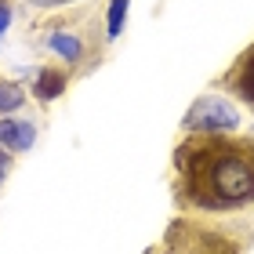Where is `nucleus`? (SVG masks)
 Listing matches in <instances>:
<instances>
[{
    "label": "nucleus",
    "instance_id": "8",
    "mask_svg": "<svg viewBox=\"0 0 254 254\" xmlns=\"http://www.w3.org/2000/svg\"><path fill=\"white\" fill-rule=\"evenodd\" d=\"M127 11H131V0H109V4H106V40H109V44L124 33Z\"/></svg>",
    "mask_w": 254,
    "mask_h": 254
},
{
    "label": "nucleus",
    "instance_id": "10",
    "mask_svg": "<svg viewBox=\"0 0 254 254\" xmlns=\"http://www.w3.org/2000/svg\"><path fill=\"white\" fill-rule=\"evenodd\" d=\"M29 7H37V11H62V7H73L80 4V0H26Z\"/></svg>",
    "mask_w": 254,
    "mask_h": 254
},
{
    "label": "nucleus",
    "instance_id": "6",
    "mask_svg": "<svg viewBox=\"0 0 254 254\" xmlns=\"http://www.w3.org/2000/svg\"><path fill=\"white\" fill-rule=\"evenodd\" d=\"M69 84H73V73L65 65H40L37 76H33V98L40 106H51L69 91Z\"/></svg>",
    "mask_w": 254,
    "mask_h": 254
},
{
    "label": "nucleus",
    "instance_id": "4",
    "mask_svg": "<svg viewBox=\"0 0 254 254\" xmlns=\"http://www.w3.org/2000/svg\"><path fill=\"white\" fill-rule=\"evenodd\" d=\"M244 113L225 95H200L182 117V134H236Z\"/></svg>",
    "mask_w": 254,
    "mask_h": 254
},
{
    "label": "nucleus",
    "instance_id": "2",
    "mask_svg": "<svg viewBox=\"0 0 254 254\" xmlns=\"http://www.w3.org/2000/svg\"><path fill=\"white\" fill-rule=\"evenodd\" d=\"M44 44L51 55H59L69 73H91L95 65H102V51H106V37H98V22L80 26L73 18H55L44 22Z\"/></svg>",
    "mask_w": 254,
    "mask_h": 254
},
{
    "label": "nucleus",
    "instance_id": "11",
    "mask_svg": "<svg viewBox=\"0 0 254 254\" xmlns=\"http://www.w3.org/2000/svg\"><path fill=\"white\" fill-rule=\"evenodd\" d=\"M11 171H15V156L0 145V186H4V178H11Z\"/></svg>",
    "mask_w": 254,
    "mask_h": 254
},
{
    "label": "nucleus",
    "instance_id": "1",
    "mask_svg": "<svg viewBox=\"0 0 254 254\" xmlns=\"http://www.w3.org/2000/svg\"><path fill=\"white\" fill-rule=\"evenodd\" d=\"M175 203L200 218H225L254 207V138L186 134L171 156Z\"/></svg>",
    "mask_w": 254,
    "mask_h": 254
},
{
    "label": "nucleus",
    "instance_id": "12",
    "mask_svg": "<svg viewBox=\"0 0 254 254\" xmlns=\"http://www.w3.org/2000/svg\"><path fill=\"white\" fill-rule=\"evenodd\" d=\"M11 18H15V11H11V0H0V33H7Z\"/></svg>",
    "mask_w": 254,
    "mask_h": 254
},
{
    "label": "nucleus",
    "instance_id": "13",
    "mask_svg": "<svg viewBox=\"0 0 254 254\" xmlns=\"http://www.w3.org/2000/svg\"><path fill=\"white\" fill-rule=\"evenodd\" d=\"M156 254H171V251H167V247H160V251H156Z\"/></svg>",
    "mask_w": 254,
    "mask_h": 254
},
{
    "label": "nucleus",
    "instance_id": "5",
    "mask_svg": "<svg viewBox=\"0 0 254 254\" xmlns=\"http://www.w3.org/2000/svg\"><path fill=\"white\" fill-rule=\"evenodd\" d=\"M218 91H229L247 113H254V44L233 59V65L218 76Z\"/></svg>",
    "mask_w": 254,
    "mask_h": 254
},
{
    "label": "nucleus",
    "instance_id": "9",
    "mask_svg": "<svg viewBox=\"0 0 254 254\" xmlns=\"http://www.w3.org/2000/svg\"><path fill=\"white\" fill-rule=\"evenodd\" d=\"M26 106V91L15 80H0V117H11Z\"/></svg>",
    "mask_w": 254,
    "mask_h": 254
},
{
    "label": "nucleus",
    "instance_id": "3",
    "mask_svg": "<svg viewBox=\"0 0 254 254\" xmlns=\"http://www.w3.org/2000/svg\"><path fill=\"white\" fill-rule=\"evenodd\" d=\"M164 247L171 254H247V240H240L233 229H225L218 222L182 214L167 225Z\"/></svg>",
    "mask_w": 254,
    "mask_h": 254
},
{
    "label": "nucleus",
    "instance_id": "7",
    "mask_svg": "<svg viewBox=\"0 0 254 254\" xmlns=\"http://www.w3.org/2000/svg\"><path fill=\"white\" fill-rule=\"evenodd\" d=\"M0 145H4L11 156L29 153V149L37 145V124L26 120V117H4L0 120Z\"/></svg>",
    "mask_w": 254,
    "mask_h": 254
}]
</instances>
